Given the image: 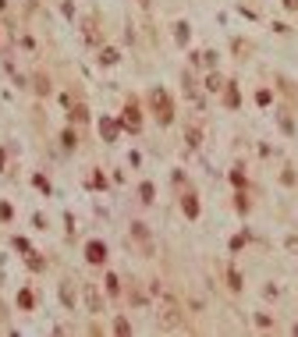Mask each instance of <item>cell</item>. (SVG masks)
<instances>
[{"label": "cell", "mask_w": 298, "mask_h": 337, "mask_svg": "<svg viewBox=\"0 0 298 337\" xmlns=\"http://www.w3.org/2000/svg\"><path fill=\"white\" fill-rule=\"evenodd\" d=\"M149 107H153V114H156L160 125H170L174 121V103H170V96L163 89H153L149 92Z\"/></svg>", "instance_id": "obj_1"}, {"label": "cell", "mask_w": 298, "mask_h": 337, "mask_svg": "<svg viewBox=\"0 0 298 337\" xmlns=\"http://www.w3.org/2000/svg\"><path fill=\"white\" fill-rule=\"evenodd\" d=\"M160 327L163 330H178L181 327V305L170 295H160Z\"/></svg>", "instance_id": "obj_2"}, {"label": "cell", "mask_w": 298, "mask_h": 337, "mask_svg": "<svg viewBox=\"0 0 298 337\" xmlns=\"http://www.w3.org/2000/svg\"><path fill=\"white\" fill-rule=\"evenodd\" d=\"M121 128H128V132H139V128H142V110H139V103H135V100H128V103H125Z\"/></svg>", "instance_id": "obj_3"}, {"label": "cell", "mask_w": 298, "mask_h": 337, "mask_svg": "<svg viewBox=\"0 0 298 337\" xmlns=\"http://www.w3.org/2000/svg\"><path fill=\"white\" fill-rule=\"evenodd\" d=\"M82 298H85L89 312H100V309H103V295H100L96 284H82Z\"/></svg>", "instance_id": "obj_4"}, {"label": "cell", "mask_w": 298, "mask_h": 337, "mask_svg": "<svg viewBox=\"0 0 298 337\" xmlns=\"http://www.w3.org/2000/svg\"><path fill=\"white\" fill-rule=\"evenodd\" d=\"M85 259H89L92 267H103V263H107V245H103V242H89V245H85Z\"/></svg>", "instance_id": "obj_5"}, {"label": "cell", "mask_w": 298, "mask_h": 337, "mask_svg": "<svg viewBox=\"0 0 298 337\" xmlns=\"http://www.w3.org/2000/svg\"><path fill=\"white\" fill-rule=\"evenodd\" d=\"M82 39H85V43H92V46L100 43V21H96L92 14H89V18H82Z\"/></svg>", "instance_id": "obj_6"}, {"label": "cell", "mask_w": 298, "mask_h": 337, "mask_svg": "<svg viewBox=\"0 0 298 337\" xmlns=\"http://www.w3.org/2000/svg\"><path fill=\"white\" fill-rule=\"evenodd\" d=\"M117 132H121V121H114V117H103V121H100V135H103L107 142H114Z\"/></svg>", "instance_id": "obj_7"}, {"label": "cell", "mask_w": 298, "mask_h": 337, "mask_svg": "<svg viewBox=\"0 0 298 337\" xmlns=\"http://www.w3.org/2000/svg\"><path fill=\"white\" fill-rule=\"evenodd\" d=\"M224 103H227L231 110H234V107H241V92H238V85H234V82H227V85H224Z\"/></svg>", "instance_id": "obj_8"}, {"label": "cell", "mask_w": 298, "mask_h": 337, "mask_svg": "<svg viewBox=\"0 0 298 337\" xmlns=\"http://www.w3.org/2000/svg\"><path fill=\"white\" fill-rule=\"evenodd\" d=\"M181 209H185V216H188V220H195V216H199V199H195V192H188V196L181 199Z\"/></svg>", "instance_id": "obj_9"}, {"label": "cell", "mask_w": 298, "mask_h": 337, "mask_svg": "<svg viewBox=\"0 0 298 337\" xmlns=\"http://www.w3.org/2000/svg\"><path fill=\"white\" fill-rule=\"evenodd\" d=\"M117 61H121V54H117L114 46H103V50H100V64L103 67H114Z\"/></svg>", "instance_id": "obj_10"}, {"label": "cell", "mask_w": 298, "mask_h": 337, "mask_svg": "<svg viewBox=\"0 0 298 337\" xmlns=\"http://www.w3.org/2000/svg\"><path fill=\"white\" fill-rule=\"evenodd\" d=\"M25 263H29V270H36V273H39V270H46V259H43L39 252H32V249L25 252Z\"/></svg>", "instance_id": "obj_11"}, {"label": "cell", "mask_w": 298, "mask_h": 337, "mask_svg": "<svg viewBox=\"0 0 298 337\" xmlns=\"http://www.w3.org/2000/svg\"><path fill=\"white\" fill-rule=\"evenodd\" d=\"M85 121H89L85 103H71V125H85Z\"/></svg>", "instance_id": "obj_12"}, {"label": "cell", "mask_w": 298, "mask_h": 337, "mask_svg": "<svg viewBox=\"0 0 298 337\" xmlns=\"http://www.w3.org/2000/svg\"><path fill=\"white\" fill-rule=\"evenodd\" d=\"M188 36H192L188 21H178V25H174V39H178V46H185V43H188Z\"/></svg>", "instance_id": "obj_13"}, {"label": "cell", "mask_w": 298, "mask_h": 337, "mask_svg": "<svg viewBox=\"0 0 298 337\" xmlns=\"http://www.w3.org/2000/svg\"><path fill=\"white\" fill-rule=\"evenodd\" d=\"M132 234H135V242H142V249L149 252V227L146 224H132Z\"/></svg>", "instance_id": "obj_14"}, {"label": "cell", "mask_w": 298, "mask_h": 337, "mask_svg": "<svg viewBox=\"0 0 298 337\" xmlns=\"http://www.w3.org/2000/svg\"><path fill=\"white\" fill-rule=\"evenodd\" d=\"M32 85H36V96H46V92H50V78H46V75H36Z\"/></svg>", "instance_id": "obj_15"}, {"label": "cell", "mask_w": 298, "mask_h": 337, "mask_svg": "<svg viewBox=\"0 0 298 337\" xmlns=\"http://www.w3.org/2000/svg\"><path fill=\"white\" fill-rule=\"evenodd\" d=\"M18 305H21V309H32V305H36V295H32L29 287H21V291H18Z\"/></svg>", "instance_id": "obj_16"}, {"label": "cell", "mask_w": 298, "mask_h": 337, "mask_svg": "<svg viewBox=\"0 0 298 337\" xmlns=\"http://www.w3.org/2000/svg\"><path fill=\"white\" fill-rule=\"evenodd\" d=\"M61 302L68 309H74V284H61Z\"/></svg>", "instance_id": "obj_17"}, {"label": "cell", "mask_w": 298, "mask_h": 337, "mask_svg": "<svg viewBox=\"0 0 298 337\" xmlns=\"http://www.w3.org/2000/svg\"><path fill=\"white\" fill-rule=\"evenodd\" d=\"M139 199L146 202V206H149V202H153V199H156V188H153L149 181H142V185H139Z\"/></svg>", "instance_id": "obj_18"}, {"label": "cell", "mask_w": 298, "mask_h": 337, "mask_svg": "<svg viewBox=\"0 0 298 337\" xmlns=\"http://www.w3.org/2000/svg\"><path fill=\"white\" fill-rule=\"evenodd\" d=\"M224 85H227V82H224V78L217 75V71H213V75L206 78V89H210V92H224Z\"/></svg>", "instance_id": "obj_19"}, {"label": "cell", "mask_w": 298, "mask_h": 337, "mask_svg": "<svg viewBox=\"0 0 298 337\" xmlns=\"http://www.w3.org/2000/svg\"><path fill=\"white\" fill-rule=\"evenodd\" d=\"M227 287H231V291H241V273H238L234 267L227 270Z\"/></svg>", "instance_id": "obj_20"}, {"label": "cell", "mask_w": 298, "mask_h": 337, "mask_svg": "<svg viewBox=\"0 0 298 337\" xmlns=\"http://www.w3.org/2000/svg\"><path fill=\"white\" fill-rule=\"evenodd\" d=\"M114 334L128 337V334H132V323H128V320H125V316H117V320H114Z\"/></svg>", "instance_id": "obj_21"}, {"label": "cell", "mask_w": 298, "mask_h": 337, "mask_svg": "<svg viewBox=\"0 0 298 337\" xmlns=\"http://www.w3.org/2000/svg\"><path fill=\"white\" fill-rule=\"evenodd\" d=\"M256 103H259V107H270V103H274V92H270V89H259V92H256Z\"/></svg>", "instance_id": "obj_22"}, {"label": "cell", "mask_w": 298, "mask_h": 337, "mask_svg": "<svg viewBox=\"0 0 298 337\" xmlns=\"http://www.w3.org/2000/svg\"><path fill=\"white\" fill-rule=\"evenodd\" d=\"M107 295H121V280L114 273H107Z\"/></svg>", "instance_id": "obj_23"}, {"label": "cell", "mask_w": 298, "mask_h": 337, "mask_svg": "<svg viewBox=\"0 0 298 337\" xmlns=\"http://www.w3.org/2000/svg\"><path fill=\"white\" fill-rule=\"evenodd\" d=\"M199 138H203V135H199V128H188V132H185V142H188V149H195V146H199Z\"/></svg>", "instance_id": "obj_24"}, {"label": "cell", "mask_w": 298, "mask_h": 337, "mask_svg": "<svg viewBox=\"0 0 298 337\" xmlns=\"http://www.w3.org/2000/svg\"><path fill=\"white\" fill-rule=\"evenodd\" d=\"M231 181H234V188H245V171L234 167V171H231Z\"/></svg>", "instance_id": "obj_25"}, {"label": "cell", "mask_w": 298, "mask_h": 337, "mask_svg": "<svg viewBox=\"0 0 298 337\" xmlns=\"http://www.w3.org/2000/svg\"><path fill=\"white\" fill-rule=\"evenodd\" d=\"M61 142H64V149H74V146H78V135H74L71 128H68V132L61 135Z\"/></svg>", "instance_id": "obj_26"}, {"label": "cell", "mask_w": 298, "mask_h": 337, "mask_svg": "<svg viewBox=\"0 0 298 337\" xmlns=\"http://www.w3.org/2000/svg\"><path fill=\"white\" fill-rule=\"evenodd\" d=\"M234 209H238V213H249V196H245V192H238V199H234Z\"/></svg>", "instance_id": "obj_27"}, {"label": "cell", "mask_w": 298, "mask_h": 337, "mask_svg": "<svg viewBox=\"0 0 298 337\" xmlns=\"http://www.w3.org/2000/svg\"><path fill=\"white\" fill-rule=\"evenodd\" d=\"M185 92H188V96L199 103V92H195V82H192V75H185Z\"/></svg>", "instance_id": "obj_28"}, {"label": "cell", "mask_w": 298, "mask_h": 337, "mask_svg": "<svg viewBox=\"0 0 298 337\" xmlns=\"http://www.w3.org/2000/svg\"><path fill=\"white\" fill-rule=\"evenodd\" d=\"M89 188H107V178H103V174H100V171H96V174H92V178H89Z\"/></svg>", "instance_id": "obj_29"}, {"label": "cell", "mask_w": 298, "mask_h": 337, "mask_svg": "<svg viewBox=\"0 0 298 337\" xmlns=\"http://www.w3.org/2000/svg\"><path fill=\"white\" fill-rule=\"evenodd\" d=\"M32 181H36V188H39V192H46V196H50V181H46V178H43V174H36V178H32Z\"/></svg>", "instance_id": "obj_30"}, {"label": "cell", "mask_w": 298, "mask_h": 337, "mask_svg": "<svg viewBox=\"0 0 298 337\" xmlns=\"http://www.w3.org/2000/svg\"><path fill=\"white\" fill-rule=\"evenodd\" d=\"M281 89H284V92H288L291 100H298V89H295V85H291V82H288V78H281Z\"/></svg>", "instance_id": "obj_31"}, {"label": "cell", "mask_w": 298, "mask_h": 337, "mask_svg": "<svg viewBox=\"0 0 298 337\" xmlns=\"http://www.w3.org/2000/svg\"><path fill=\"white\" fill-rule=\"evenodd\" d=\"M256 323H259L263 330H266V327H274V316H266V312H259V316H256Z\"/></svg>", "instance_id": "obj_32"}, {"label": "cell", "mask_w": 298, "mask_h": 337, "mask_svg": "<svg viewBox=\"0 0 298 337\" xmlns=\"http://www.w3.org/2000/svg\"><path fill=\"white\" fill-rule=\"evenodd\" d=\"M245 242H249V234H238V238H231V249H234V252H238V249H241V245H245Z\"/></svg>", "instance_id": "obj_33"}, {"label": "cell", "mask_w": 298, "mask_h": 337, "mask_svg": "<svg viewBox=\"0 0 298 337\" xmlns=\"http://www.w3.org/2000/svg\"><path fill=\"white\" fill-rule=\"evenodd\" d=\"M11 216H14V209H11L7 202H0V220H11Z\"/></svg>", "instance_id": "obj_34"}, {"label": "cell", "mask_w": 298, "mask_h": 337, "mask_svg": "<svg viewBox=\"0 0 298 337\" xmlns=\"http://www.w3.org/2000/svg\"><path fill=\"white\" fill-rule=\"evenodd\" d=\"M281 128H284V132H288V135L295 132V125H291V117H288V114H281Z\"/></svg>", "instance_id": "obj_35"}, {"label": "cell", "mask_w": 298, "mask_h": 337, "mask_svg": "<svg viewBox=\"0 0 298 337\" xmlns=\"http://www.w3.org/2000/svg\"><path fill=\"white\" fill-rule=\"evenodd\" d=\"M14 249H18V252H29V249H32V245H29V242H25V238H14Z\"/></svg>", "instance_id": "obj_36"}, {"label": "cell", "mask_w": 298, "mask_h": 337, "mask_svg": "<svg viewBox=\"0 0 298 337\" xmlns=\"http://www.w3.org/2000/svg\"><path fill=\"white\" fill-rule=\"evenodd\" d=\"M281 4H284L288 11H298V0H281Z\"/></svg>", "instance_id": "obj_37"}, {"label": "cell", "mask_w": 298, "mask_h": 337, "mask_svg": "<svg viewBox=\"0 0 298 337\" xmlns=\"http://www.w3.org/2000/svg\"><path fill=\"white\" fill-rule=\"evenodd\" d=\"M0 167H4V149H0Z\"/></svg>", "instance_id": "obj_38"}]
</instances>
